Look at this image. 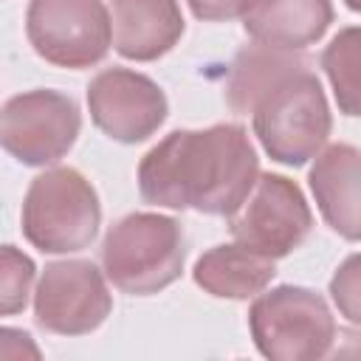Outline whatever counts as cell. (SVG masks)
I'll list each match as a JSON object with an SVG mask.
<instances>
[{"mask_svg":"<svg viewBox=\"0 0 361 361\" xmlns=\"http://www.w3.org/2000/svg\"><path fill=\"white\" fill-rule=\"evenodd\" d=\"M228 104L254 116V133L265 152L288 166L316 158L330 135V107L307 59L293 51L251 45L228 73Z\"/></svg>","mask_w":361,"mask_h":361,"instance_id":"obj_1","label":"cell"},{"mask_svg":"<svg viewBox=\"0 0 361 361\" xmlns=\"http://www.w3.org/2000/svg\"><path fill=\"white\" fill-rule=\"evenodd\" d=\"M259 178L257 152L237 124L175 130L138 164L147 203L231 217Z\"/></svg>","mask_w":361,"mask_h":361,"instance_id":"obj_2","label":"cell"},{"mask_svg":"<svg viewBox=\"0 0 361 361\" xmlns=\"http://www.w3.org/2000/svg\"><path fill=\"white\" fill-rule=\"evenodd\" d=\"M183 231L178 220L135 212L121 217L102 243L107 279L133 296H149L172 285L183 271Z\"/></svg>","mask_w":361,"mask_h":361,"instance_id":"obj_3","label":"cell"},{"mask_svg":"<svg viewBox=\"0 0 361 361\" xmlns=\"http://www.w3.org/2000/svg\"><path fill=\"white\" fill-rule=\"evenodd\" d=\"M99 220L102 209L90 180L71 166L37 175L23 200V234L45 254L87 248L99 231Z\"/></svg>","mask_w":361,"mask_h":361,"instance_id":"obj_4","label":"cell"},{"mask_svg":"<svg viewBox=\"0 0 361 361\" xmlns=\"http://www.w3.org/2000/svg\"><path fill=\"white\" fill-rule=\"evenodd\" d=\"M248 327L257 350L271 361L324 358L336 341V322L327 302L296 285H279L257 296Z\"/></svg>","mask_w":361,"mask_h":361,"instance_id":"obj_5","label":"cell"},{"mask_svg":"<svg viewBox=\"0 0 361 361\" xmlns=\"http://www.w3.org/2000/svg\"><path fill=\"white\" fill-rule=\"evenodd\" d=\"M25 34L45 62L79 71L104 59L113 20L102 0H31Z\"/></svg>","mask_w":361,"mask_h":361,"instance_id":"obj_6","label":"cell"},{"mask_svg":"<svg viewBox=\"0 0 361 361\" xmlns=\"http://www.w3.org/2000/svg\"><path fill=\"white\" fill-rule=\"evenodd\" d=\"M82 116L73 99L56 90H28L6 102L0 141L8 155L28 166L56 164L76 141Z\"/></svg>","mask_w":361,"mask_h":361,"instance_id":"obj_7","label":"cell"},{"mask_svg":"<svg viewBox=\"0 0 361 361\" xmlns=\"http://www.w3.org/2000/svg\"><path fill=\"white\" fill-rule=\"evenodd\" d=\"M313 226V214L299 186L282 175H259L251 195L231 214V237L271 259L299 248Z\"/></svg>","mask_w":361,"mask_h":361,"instance_id":"obj_8","label":"cell"},{"mask_svg":"<svg viewBox=\"0 0 361 361\" xmlns=\"http://www.w3.org/2000/svg\"><path fill=\"white\" fill-rule=\"evenodd\" d=\"M110 307L104 276L93 262L65 259L45 265L34 293V316L48 333L85 336L107 319Z\"/></svg>","mask_w":361,"mask_h":361,"instance_id":"obj_9","label":"cell"},{"mask_svg":"<svg viewBox=\"0 0 361 361\" xmlns=\"http://www.w3.org/2000/svg\"><path fill=\"white\" fill-rule=\"evenodd\" d=\"M87 107L93 124L121 144L149 138L166 118L164 90L149 76L127 68H110L93 76L87 85Z\"/></svg>","mask_w":361,"mask_h":361,"instance_id":"obj_10","label":"cell"},{"mask_svg":"<svg viewBox=\"0 0 361 361\" xmlns=\"http://www.w3.org/2000/svg\"><path fill=\"white\" fill-rule=\"evenodd\" d=\"M310 192L324 223L344 240H361V149L330 144L310 166Z\"/></svg>","mask_w":361,"mask_h":361,"instance_id":"obj_11","label":"cell"},{"mask_svg":"<svg viewBox=\"0 0 361 361\" xmlns=\"http://www.w3.org/2000/svg\"><path fill=\"white\" fill-rule=\"evenodd\" d=\"M113 45L121 56L152 62L183 34L178 0H113Z\"/></svg>","mask_w":361,"mask_h":361,"instance_id":"obj_12","label":"cell"},{"mask_svg":"<svg viewBox=\"0 0 361 361\" xmlns=\"http://www.w3.org/2000/svg\"><path fill=\"white\" fill-rule=\"evenodd\" d=\"M333 23L330 0H257L243 17L245 34L268 48L299 51L324 37Z\"/></svg>","mask_w":361,"mask_h":361,"instance_id":"obj_13","label":"cell"},{"mask_svg":"<svg viewBox=\"0 0 361 361\" xmlns=\"http://www.w3.org/2000/svg\"><path fill=\"white\" fill-rule=\"evenodd\" d=\"M274 274V259L243 243L214 245L195 262V282L220 299H251L268 288Z\"/></svg>","mask_w":361,"mask_h":361,"instance_id":"obj_14","label":"cell"},{"mask_svg":"<svg viewBox=\"0 0 361 361\" xmlns=\"http://www.w3.org/2000/svg\"><path fill=\"white\" fill-rule=\"evenodd\" d=\"M322 68L344 116H361V25L341 28L322 54Z\"/></svg>","mask_w":361,"mask_h":361,"instance_id":"obj_15","label":"cell"},{"mask_svg":"<svg viewBox=\"0 0 361 361\" xmlns=\"http://www.w3.org/2000/svg\"><path fill=\"white\" fill-rule=\"evenodd\" d=\"M34 282V262L14 245L0 251V313L11 316L25 307Z\"/></svg>","mask_w":361,"mask_h":361,"instance_id":"obj_16","label":"cell"},{"mask_svg":"<svg viewBox=\"0 0 361 361\" xmlns=\"http://www.w3.org/2000/svg\"><path fill=\"white\" fill-rule=\"evenodd\" d=\"M330 296L338 313L361 327V254L347 257L330 279Z\"/></svg>","mask_w":361,"mask_h":361,"instance_id":"obj_17","label":"cell"},{"mask_svg":"<svg viewBox=\"0 0 361 361\" xmlns=\"http://www.w3.org/2000/svg\"><path fill=\"white\" fill-rule=\"evenodd\" d=\"M186 3L197 20H209V23L245 17L257 6V0H186Z\"/></svg>","mask_w":361,"mask_h":361,"instance_id":"obj_18","label":"cell"},{"mask_svg":"<svg viewBox=\"0 0 361 361\" xmlns=\"http://www.w3.org/2000/svg\"><path fill=\"white\" fill-rule=\"evenodd\" d=\"M344 3H347L353 11H361V0H344Z\"/></svg>","mask_w":361,"mask_h":361,"instance_id":"obj_19","label":"cell"}]
</instances>
